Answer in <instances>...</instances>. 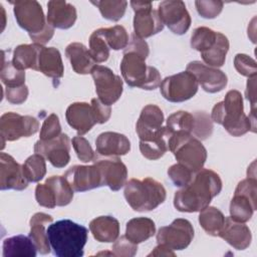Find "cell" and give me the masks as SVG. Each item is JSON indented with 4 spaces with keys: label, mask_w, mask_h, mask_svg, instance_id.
I'll list each match as a JSON object with an SVG mask.
<instances>
[{
    "label": "cell",
    "mask_w": 257,
    "mask_h": 257,
    "mask_svg": "<svg viewBox=\"0 0 257 257\" xmlns=\"http://www.w3.org/2000/svg\"><path fill=\"white\" fill-rule=\"evenodd\" d=\"M149 53L148 43L135 33L132 34L120 61V72L127 85L146 90H153L160 86L161 73L156 67L146 63Z\"/></svg>",
    "instance_id": "obj_1"
},
{
    "label": "cell",
    "mask_w": 257,
    "mask_h": 257,
    "mask_svg": "<svg viewBox=\"0 0 257 257\" xmlns=\"http://www.w3.org/2000/svg\"><path fill=\"white\" fill-rule=\"evenodd\" d=\"M221 190L220 176L212 170L201 169L187 186L175 193L174 206L180 212H200L210 205Z\"/></svg>",
    "instance_id": "obj_2"
},
{
    "label": "cell",
    "mask_w": 257,
    "mask_h": 257,
    "mask_svg": "<svg viewBox=\"0 0 257 257\" xmlns=\"http://www.w3.org/2000/svg\"><path fill=\"white\" fill-rule=\"evenodd\" d=\"M211 119L222 124L233 137H241L249 131L256 132L255 112H251L249 116L244 113L243 97L236 89L229 90L225 98L214 105Z\"/></svg>",
    "instance_id": "obj_3"
},
{
    "label": "cell",
    "mask_w": 257,
    "mask_h": 257,
    "mask_svg": "<svg viewBox=\"0 0 257 257\" xmlns=\"http://www.w3.org/2000/svg\"><path fill=\"white\" fill-rule=\"evenodd\" d=\"M47 236L53 255L57 257H81L86 244L88 230L71 220L64 219L51 223Z\"/></svg>",
    "instance_id": "obj_4"
},
{
    "label": "cell",
    "mask_w": 257,
    "mask_h": 257,
    "mask_svg": "<svg viewBox=\"0 0 257 257\" xmlns=\"http://www.w3.org/2000/svg\"><path fill=\"white\" fill-rule=\"evenodd\" d=\"M123 195L127 204L137 212L152 211L163 204L167 197L163 184L150 177L127 181Z\"/></svg>",
    "instance_id": "obj_5"
},
{
    "label": "cell",
    "mask_w": 257,
    "mask_h": 257,
    "mask_svg": "<svg viewBox=\"0 0 257 257\" xmlns=\"http://www.w3.org/2000/svg\"><path fill=\"white\" fill-rule=\"evenodd\" d=\"M168 149L178 163L184 165L194 174L203 169L207 160V150L200 140L192 134L180 132L167 137Z\"/></svg>",
    "instance_id": "obj_6"
},
{
    "label": "cell",
    "mask_w": 257,
    "mask_h": 257,
    "mask_svg": "<svg viewBox=\"0 0 257 257\" xmlns=\"http://www.w3.org/2000/svg\"><path fill=\"white\" fill-rule=\"evenodd\" d=\"M257 181L256 177L247 176L238 183L234 196L230 202V217L237 221L246 223L257 209Z\"/></svg>",
    "instance_id": "obj_7"
},
{
    "label": "cell",
    "mask_w": 257,
    "mask_h": 257,
    "mask_svg": "<svg viewBox=\"0 0 257 257\" xmlns=\"http://www.w3.org/2000/svg\"><path fill=\"white\" fill-rule=\"evenodd\" d=\"M198 87L196 77L187 70L167 76L160 84L162 95L171 102H183L192 98L197 93Z\"/></svg>",
    "instance_id": "obj_8"
},
{
    "label": "cell",
    "mask_w": 257,
    "mask_h": 257,
    "mask_svg": "<svg viewBox=\"0 0 257 257\" xmlns=\"http://www.w3.org/2000/svg\"><path fill=\"white\" fill-rule=\"evenodd\" d=\"M39 122L31 115H21L16 112L8 111L0 117V135L2 149L5 142L17 141L20 138L30 137L38 132Z\"/></svg>",
    "instance_id": "obj_9"
},
{
    "label": "cell",
    "mask_w": 257,
    "mask_h": 257,
    "mask_svg": "<svg viewBox=\"0 0 257 257\" xmlns=\"http://www.w3.org/2000/svg\"><path fill=\"white\" fill-rule=\"evenodd\" d=\"M17 24L30 35L37 34L48 25L41 5L35 0L10 1Z\"/></svg>",
    "instance_id": "obj_10"
},
{
    "label": "cell",
    "mask_w": 257,
    "mask_h": 257,
    "mask_svg": "<svg viewBox=\"0 0 257 257\" xmlns=\"http://www.w3.org/2000/svg\"><path fill=\"white\" fill-rule=\"evenodd\" d=\"M91 75L95 85L97 98L106 105H111L116 102L122 93V79L119 75L103 65H96Z\"/></svg>",
    "instance_id": "obj_11"
},
{
    "label": "cell",
    "mask_w": 257,
    "mask_h": 257,
    "mask_svg": "<svg viewBox=\"0 0 257 257\" xmlns=\"http://www.w3.org/2000/svg\"><path fill=\"white\" fill-rule=\"evenodd\" d=\"M194 238V228L187 219L179 218L169 226L161 227L157 233L158 244L171 250H183L187 248Z\"/></svg>",
    "instance_id": "obj_12"
},
{
    "label": "cell",
    "mask_w": 257,
    "mask_h": 257,
    "mask_svg": "<svg viewBox=\"0 0 257 257\" xmlns=\"http://www.w3.org/2000/svg\"><path fill=\"white\" fill-rule=\"evenodd\" d=\"M131 6L135 11L134 32L138 37L148 38L163 30L164 24L152 2L131 1Z\"/></svg>",
    "instance_id": "obj_13"
},
{
    "label": "cell",
    "mask_w": 257,
    "mask_h": 257,
    "mask_svg": "<svg viewBox=\"0 0 257 257\" xmlns=\"http://www.w3.org/2000/svg\"><path fill=\"white\" fill-rule=\"evenodd\" d=\"M158 14L164 25L177 35L185 34L191 26V16L181 0H166L159 4Z\"/></svg>",
    "instance_id": "obj_14"
},
{
    "label": "cell",
    "mask_w": 257,
    "mask_h": 257,
    "mask_svg": "<svg viewBox=\"0 0 257 257\" xmlns=\"http://www.w3.org/2000/svg\"><path fill=\"white\" fill-rule=\"evenodd\" d=\"M163 123L164 113L162 109L156 104L146 105L136 124V132L140 141H152L166 136V126Z\"/></svg>",
    "instance_id": "obj_15"
},
{
    "label": "cell",
    "mask_w": 257,
    "mask_h": 257,
    "mask_svg": "<svg viewBox=\"0 0 257 257\" xmlns=\"http://www.w3.org/2000/svg\"><path fill=\"white\" fill-rule=\"evenodd\" d=\"M69 138L61 134L49 141L38 140L34 145L35 154H39L55 168H64L70 161Z\"/></svg>",
    "instance_id": "obj_16"
},
{
    "label": "cell",
    "mask_w": 257,
    "mask_h": 257,
    "mask_svg": "<svg viewBox=\"0 0 257 257\" xmlns=\"http://www.w3.org/2000/svg\"><path fill=\"white\" fill-rule=\"evenodd\" d=\"M187 71L191 72L201 84L202 88L210 93L223 90L228 82V77L222 70L206 65L199 60L191 61L187 65Z\"/></svg>",
    "instance_id": "obj_17"
},
{
    "label": "cell",
    "mask_w": 257,
    "mask_h": 257,
    "mask_svg": "<svg viewBox=\"0 0 257 257\" xmlns=\"http://www.w3.org/2000/svg\"><path fill=\"white\" fill-rule=\"evenodd\" d=\"M92 162L100 171L102 186H107L112 191H118L125 185L127 169L118 157H95Z\"/></svg>",
    "instance_id": "obj_18"
},
{
    "label": "cell",
    "mask_w": 257,
    "mask_h": 257,
    "mask_svg": "<svg viewBox=\"0 0 257 257\" xmlns=\"http://www.w3.org/2000/svg\"><path fill=\"white\" fill-rule=\"evenodd\" d=\"M64 178L75 192H85L102 187L100 171L94 164L90 166L75 165L65 172Z\"/></svg>",
    "instance_id": "obj_19"
},
{
    "label": "cell",
    "mask_w": 257,
    "mask_h": 257,
    "mask_svg": "<svg viewBox=\"0 0 257 257\" xmlns=\"http://www.w3.org/2000/svg\"><path fill=\"white\" fill-rule=\"evenodd\" d=\"M28 181L24 177L23 169L14 158L6 153L0 154V189L22 191L27 188Z\"/></svg>",
    "instance_id": "obj_20"
},
{
    "label": "cell",
    "mask_w": 257,
    "mask_h": 257,
    "mask_svg": "<svg viewBox=\"0 0 257 257\" xmlns=\"http://www.w3.org/2000/svg\"><path fill=\"white\" fill-rule=\"evenodd\" d=\"M65 117L67 123L77 132L78 136L85 135L97 123L93 108L87 102L71 103L66 108Z\"/></svg>",
    "instance_id": "obj_21"
},
{
    "label": "cell",
    "mask_w": 257,
    "mask_h": 257,
    "mask_svg": "<svg viewBox=\"0 0 257 257\" xmlns=\"http://www.w3.org/2000/svg\"><path fill=\"white\" fill-rule=\"evenodd\" d=\"M95 148L96 153L102 157H119L131 151V142L122 134L104 132L96 138Z\"/></svg>",
    "instance_id": "obj_22"
},
{
    "label": "cell",
    "mask_w": 257,
    "mask_h": 257,
    "mask_svg": "<svg viewBox=\"0 0 257 257\" xmlns=\"http://www.w3.org/2000/svg\"><path fill=\"white\" fill-rule=\"evenodd\" d=\"M75 7L63 0H51L47 3V22L54 28L68 29L76 21Z\"/></svg>",
    "instance_id": "obj_23"
},
{
    "label": "cell",
    "mask_w": 257,
    "mask_h": 257,
    "mask_svg": "<svg viewBox=\"0 0 257 257\" xmlns=\"http://www.w3.org/2000/svg\"><path fill=\"white\" fill-rule=\"evenodd\" d=\"M218 236L237 250H245L249 247L252 240L249 227L245 223L233 220L231 217L225 218L224 226Z\"/></svg>",
    "instance_id": "obj_24"
},
{
    "label": "cell",
    "mask_w": 257,
    "mask_h": 257,
    "mask_svg": "<svg viewBox=\"0 0 257 257\" xmlns=\"http://www.w3.org/2000/svg\"><path fill=\"white\" fill-rule=\"evenodd\" d=\"M36 71L53 79H59L63 76L64 66L59 50L55 47H45L40 45Z\"/></svg>",
    "instance_id": "obj_25"
},
{
    "label": "cell",
    "mask_w": 257,
    "mask_h": 257,
    "mask_svg": "<svg viewBox=\"0 0 257 257\" xmlns=\"http://www.w3.org/2000/svg\"><path fill=\"white\" fill-rule=\"evenodd\" d=\"M52 222L53 218L50 215L42 212L35 213L29 221V237L35 244L37 252L42 255L48 254L51 249L47 236V229L45 230V227L50 225Z\"/></svg>",
    "instance_id": "obj_26"
},
{
    "label": "cell",
    "mask_w": 257,
    "mask_h": 257,
    "mask_svg": "<svg viewBox=\"0 0 257 257\" xmlns=\"http://www.w3.org/2000/svg\"><path fill=\"white\" fill-rule=\"evenodd\" d=\"M65 55L68 58L72 69L77 74L91 73L96 66V62L92 58L89 49L80 42H72L67 45Z\"/></svg>",
    "instance_id": "obj_27"
},
{
    "label": "cell",
    "mask_w": 257,
    "mask_h": 257,
    "mask_svg": "<svg viewBox=\"0 0 257 257\" xmlns=\"http://www.w3.org/2000/svg\"><path fill=\"white\" fill-rule=\"evenodd\" d=\"M89 230L96 241L111 243L119 236V223L112 216H99L90 221Z\"/></svg>",
    "instance_id": "obj_28"
},
{
    "label": "cell",
    "mask_w": 257,
    "mask_h": 257,
    "mask_svg": "<svg viewBox=\"0 0 257 257\" xmlns=\"http://www.w3.org/2000/svg\"><path fill=\"white\" fill-rule=\"evenodd\" d=\"M37 249L28 236L16 235L3 241V257H35Z\"/></svg>",
    "instance_id": "obj_29"
},
{
    "label": "cell",
    "mask_w": 257,
    "mask_h": 257,
    "mask_svg": "<svg viewBox=\"0 0 257 257\" xmlns=\"http://www.w3.org/2000/svg\"><path fill=\"white\" fill-rule=\"evenodd\" d=\"M156 233L155 222L146 217L133 218L126 223L125 237L136 244L147 241Z\"/></svg>",
    "instance_id": "obj_30"
},
{
    "label": "cell",
    "mask_w": 257,
    "mask_h": 257,
    "mask_svg": "<svg viewBox=\"0 0 257 257\" xmlns=\"http://www.w3.org/2000/svg\"><path fill=\"white\" fill-rule=\"evenodd\" d=\"M40 44H20L13 52L12 63L20 70L31 68L36 70Z\"/></svg>",
    "instance_id": "obj_31"
},
{
    "label": "cell",
    "mask_w": 257,
    "mask_h": 257,
    "mask_svg": "<svg viewBox=\"0 0 257 257\" xmlns=\"http://www.w3.org/2000/svg\"><path fill=\"white\" fill-rule=\"evenodd\" d=\"M228 50H229L228 38L221 32H218L215 44L209 50L201 53V56L206 65L218 68L225 63Z\"/></svg>",
    "instance_id": "obj_32"
},
{
    "label": "cell",
    "mask_w": 257,
    "mask_h": 257,
    "mask_svg": "<svg viewBox=\"0 0 257 257\" xmlns=\"http://www.w3.org/2000/svg\"><path fill=\"white\" fill-rule=\"evenodd\" d=\"M199 223L207 234L218 236L224 226L225 216L218 208L208 206L200 211Z\"/></svg>",
    "instance_id": "obj_33"
},
{
    "label": "cell",
    "mask_w": 257,
    "mask_h": 257,
    "mask_svg": "<svg viewBox=\"0 0 257 257\" xmlns=\"http://www.w3.org/2000/svg\"><path fill=\"white\" fill-rule=\"evenodd\" d=\"M195 118L193 113L188 111L179 110L169 115L166 122V136L169 137L173 134L184 132L192 134L194 130Z\"/></svg>",
    "instance_id": "obj_34"
},
{
    "label": "cell",
    "mask_w": 257,
    "mask_h": 257,
    "mask_svg": "<svg viewBox=\"0 0 257 257\" xmlns=\"http://www.w3.org/2000/svg\"><path fill=\"white\" fill-rule=\"evenodd\" d=\"M45 183L51 188L56 206L63 207L68 205L73 199V190L64 176H51L46 179Z\"/></svg>",
    "instance_id": "obj_35"
},
{
    "label": "cell",
    "mask_w": 257,
    "mask_h": 257,
    "mask_svg": "<svg viewBox=\"0 0 257 257\" xmlns=\"http://www.w3.org/2000/svg\"><path fill=\"white\" fill-rule=\"evenodd\" d=\"M22 169L24 177L28 182H39L46 174V164L44 157L39 154H34L28 157L22 165Z\"/></svg>",
    "instance_id": "obj_36"
},
{
    "label": "cell",
    "mask_w": 257,
    "mask_h": 257,
    "mask_svg": "<svg viewBox=\"0 0 257 257\" xmlns=\"http://www.w3.org/2000/svg\"><path fill=\"white\" fill-rule=\"evenodd\" d=\"M95 5L103 18L110 21H118L125 13L127 2L124 0H102L91 1Z\"/></svg>",
    "instance_id": "obj_37"
},
{
    "label": "cell",
    "mask_w": 257,
    "mask_h": 257,
    "mask_svg": "<svg viewBox=\"0 0 257 257\" xmlns=\"http://www.w3.org/2000/svg\"><path fill=\"white\" fill-rule=\"evenodd\" d=\"M218 32L211 28L201 26L196 28L191 36V46L193 49L203 53L209 50L216 42Z\"/></svg>",
    "instance_id": "obj_38"
},
{
    "label": "cell",
    "mask_w": 257,
    "mask_h": 257,
    "mask_svg": "<svg viewBox=\"0 0 257 257\" xmlns=\"http://www.w3.org/2000/svg\"><path fill=\"white\" fill-rule=\"evenodd\" d=\"M89 52L96 63L104 62L109 57V46L105 40L102 29L94 30L89 37Z\"/></svg>",
    "instance_id": "obj_39"
},
{
    "label": "cell",
    "mask_w": 257,
    "mask_h": 257,
    "mask_svg": "<svg viewBox=\"0 0 257 257\" xmlns=\"http://www.w3.org/2000/svg\"><path fill=\"white\" fill-rule=\"evenodd\" d=\"M0 77L6 87H17L25 84V70H20L14 66L12 60H5L3 57Z\"/></svg>",
    "instance_id": "obj_40"
},
{
    "label": "cell",
    "mask_w": 257,
    "mask_h": 257,
    "mask_svg": "<svg viewBox=\"0 0 257 257\" xmlns=\"http://www.w3.org/2000/svg\"><path fill=\"white\" fill-rule=\"evenodd\" d=\"M167 137L163 136L152 141H140V151L148 160H158L168 151Z\"/></svg>",
    "instance_id": "obj_41"
},
{
    "label": "cell",
    "mask_w": 257,
    "mask_h": 257,
    "mask_svg": "<svg viewBox=\"0 0 257 257\" xmlns=\"http://www.w3.org/2000/svg\"><path fill=\"white\" fill-rule=\"evenodd\" d=\"M105 40L109 48L113 50L124 49L128 43V34L125 28L121 25H114L112 27L101 28Z\"/></svg>",
    "instance_id": "obj_42"
},
{
    "label": "cell",
    "mask_w": 257,
    "mask_h": 257,
    "mask_svg": "<svg viewBox=\"0 0 257 257\" xmlns=\"http://www.w3.org/2000/svg\"><path fill=\"white\" fill-rule=\"evenodd\" d=\"M195 118L194 130L192 135L198 140L208 139L213 132V122L211 116L205 111H196L193 113Z\"/></svg>",
    "instance_id": "obj_43"
},
{
    "label": "cell",
    "mask_w": 257,
    "mask_h": 257,
    "mask_svg": "<svg viewBox=\"0 0 257 257\" xmlns=\"http://www.w3.org/2000/svg\"><path fill=\"white\" fill-rule=\"evenodd\" d=\"M168 176L176 187L187 186L194 178V173L184 165L177 163L168 169Z\"/></svg>",
    "instance_id": "obj_44"
},
{
    "label": "cell",
    "mask_w": 257,
    "mask_h": 257,
    "mask_svg": "<svg viewBox=\"0 0 257 257\" xmlns=\"http://www.w3.org/2000/svg\"><path fill=\"white\" fill-rule=\"evenodd\" d=\"M224 3L220 0H197L195 1L196 9L200 16L207 19L216 18L223 9Z\"/></svg>",
    "instance_id": "obj_45"
},
{
    "label": "cell",
    "mask_w": 257,
    "mask_h": 257,
    "mask_svg": "<svg viewBox=\"0 0 257 257\" xmlns=\"http://www.w3.org/2000/svg\"><path fill=\"white\" fill-rule=\"evenodd\" d=\"M62 133H61V125L59 122V118L55 113H51L43 121V124L40 130L39 140L49 141L54 138H57Z\"/></svg>",
    "instance_id": "obj_46"
},
{
    "label": "cell",
    "mask_w": 257,
    "mask_h": 257,
    "mask_svg": "<svg viewBox=\"0 0 257 257\" xmlns=\"http://www.w3.org/2000/svg\"><path fill=\"white\" fill-rule=\"evenodd\" d=\"M234 66L236 70L248 78L256 76L257 64L256 61L247 54L238 53L234 58Z\"/></svg>",
    "instance_id": "obj_47"
},
{
    "label": "cell",
    "mask_w": 257,
    "mask_h": 257,
    "mask_svg": "<svg viewBox=\"0 0 257 257\" xmlns=\"http://www.w3.org/2000/svg\"><path fill=\"white\" fill-rule=\"evenodd\" d=\"M72 147L76 153L77 158L83 162V163H88L92 162L95 159V154L89 144V142L81 137V136H76L72 139L71 141Z\"/></svg>",
    "instance_id": "obj_48"
},
{
    "label": "cell",
    "mask_w": 257,
    "mask_h": 257,
    "mask_svg": "<svg viewBox=\"0 0 257 257\" xmlns=\"http://www.w3.org/2000/svg\"><path fill=\"white\" fill-rule=\"evenodd\" d=\"M111 251L112 254L117 257H133L137 254L138 244L132 242L125 237V235H123L114 241Z\"/></svg>",
    "instance_id": "obj_49"
},
{
    "label": "cell",
    "mask_w": 257,
    "mask_h": 257,
    "mask_svg": "<svg viewBox=\"0 0 257 257\" xmlns=\"http://www.w3.org/2000/svg\"><path fill=\"white\" fill-rule=\"evenodd\" d=\"M35 199L37 203L45 208L53 209L56 207L55 197L51 188L46 184H38L35 188Z\"/></svg>",
    "instance_id": "obj_50"
},
{
    "label": "cell",
    "mask_w": 257,
    "mask_h": 257,
    "mask_svg": "<svg viewBox=\"0 0 257 257\" xmlns=\"http://www.w3.org/2000/svg\"><path fill=\"white\" fill-rule=\"evenodd\" d=\"M28 87L24 84L17 87H6L5 96L6 99L12 104L23 103L28 96Z\"/></svg>",
    "instance_id": "obj_51"
},
{
    "label": "cell",
    "mask_w": 257,
    "mask_h": 257,
    "mask_svg": "<svg viewBox=\"0 0 257 257\" xmlns=\"http://www.w3.org/2000/svg\"><path fill=\"white\" fill-rule=\"evenodd\" d=\"M90 104L93 108L97 123H104L109 119L111 114L110 105L104 104L98 98H92Z\"/></svg>",
    "instance_id": "obj_52"
},
{
    "label": "cell",
    "mask_w": 257,
    "mask_h": 257,
    "mask_svg": "<svg viewBox=\"0 0 257 257\" xmlns=\"http://www.w3.org/2000/svg\"><path fill=\"white\" fill-rule=\"evenodd\" d=\"M54 34V27H52L49 23L46 26V28L44 30H42L41 32L34 34V35H30L29 37L31 38V40L33 41V43L36 44H40V45H44L46 44L53 36Z\"/></svg>",
    "instance_id": "obj_53"
},
{
    "label": "cell",
    "mask_w": 257,
    "mask_h": 257,
    "mask_svg": "<svg viewBox=\"0 0 257 257\" xmlns=\"http://www.w3.org/2000/svg\"><path fill=\"white\" fill-rule=\"evenodd\" d=\"M256 76L248 78L245 95L246 98L251 102V112H255V104H256Z\"/></svg>",
    "instance_id": "obj_54"
},
{
    "label": "cell",
    "mask_w": 257,
    "mask_h": 257,
    "mask_svg": "<svg viewBox=\"0 0 257 257\" xmlns=\"http://www.w3.org/2000/svg\"><path fill=\"white\" fill-rule=\"evenodd\" d=\"M148 256H176L173 250L167 248L164 245L158 244V246Z\"/></svg>",
    "instance_id": "obj_55"
}]
</instances>
